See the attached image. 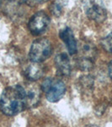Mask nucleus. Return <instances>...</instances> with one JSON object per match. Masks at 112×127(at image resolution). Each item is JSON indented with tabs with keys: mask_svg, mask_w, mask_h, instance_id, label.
Returning a JSON list of instances; mask_svg holds the SVG:
<instances>
[{
	"mask_svg": "<svg viewBox=\"0 0 112 127\" xmlns=\"http://www.w3.org/2000/svg\"><path fill=\"white\" fill-rule=\"evenodd\" d=\"M25 103L20 85L3 90L0 97V110L8 116H14L25 108Z\"/></svg>",
	"mask_w": 112,
	"mask_h": 127,
	"instance_id": "obj_1",
	"label": "nucleus"
},
{
	"mask_svg": "<svg viewBox=\"0 0 112 127\" xmlns=\"http://www.w3.org/2000/svg\"><path fill=\"white\" fill-rule=\"evenodd\" d=\"M41 90L46 93V99L51 103H56L64 96L66 86L60 79L46 78L41 84Z\"/></svg>",
	"mask_w": 112,
	"mask_h": 127,
	"instance_id": "obj_2",
	"label": "nucleus"
},
{
	"mask_svg": "<svg viewBox=\"0 0 112 127\" xmlns=\"http://www.w3.org/2000/svg\"><path fill=\"white\" fill-rule=\"evenodd\" d=\"M52 46L46 38H40L32 43L30 49L29 57L30 61L41 63L52 55Z\"/></svg>",
	"mask_w": 112,
	"mask_h": 127,
	"instance_id": "obj_3",
	"label": "nucleus"
},
{
	"mask_svg": "<svg viewBox=\"0 0 112 127\" xmlns=\"http://www.w3.org/2000/svg\"><path fill=\"white\" fill-rule=\"evenodd\" d=\"M85 14L90 20L96 23H102L107 18V11L99 0H83Z\"/></svg>",
	"mask_w": 112,
	"mask_h": 127,
	"instance_id": "obj_4",
	"label": "nucleus"
},
{
	"mask_svg": "<svg viewBox=\"0 0 112 127\" xmlns=\"http://www.w3.org/2000/svg\"><path fill=\"white\" fill-rule=\"evenodd\" d=\"M22 93L26 108L36 107L40 102V89L36 84L33 82H26L20 84Z\"/></svg>",
	"mask_w": 112,
	"mask_h": 127,
	"instance_id": "obj_5",
	"label": "nucleus"
},
{
	"mask_svg": "<svg viewBox=\"0 0 112 127\" xmlns=\"http://www.w3.org/2000/svg\"><path fill=\"white\" fill-rule=\"evenodd\" d=\"M50 24V18L44 11H39L30 18L28 26L32 34L35 36L43 33Z\"/></svg>",
	"mask_w": 112,
	"mask_h": 127,
	"instance_id": "obj_6",
	"label": "nucleus"
},
{
	"mask_svg": "<svg viewBox=\"0 0 112 127\" xmlns=\"http://www.w3.org/2000/svg\"><path fill=\"white\" fill-rule=\"evenodd\" d=\"M59 37L66 44L68 53L71 55L75 54L78 52V44L74 37V35L71 28L65 27L59 32Z\"/></svg>",
	"mask_w": 112,
	"mask_h": 127,
	"instance_id": "obj_7",
	"label": "nucleus"
},
{
	"mask_svg": "<svg viewBox=\"0 0 112 127\" xmlns=\"http://www.w3.org/2000/svg\"><path fill=\"white\" fill-rule=\"evenodd\" d=\"M57 74L61 76H69L71 74V64L68 56L64 53L59 54L55 58Z\"/></svg>",
	"mask_w": 112,
	"mask_h": 127,
	"instance_id": "obj_8",
	"label": "nucleus"
},
{
	"mask_svg": "<svg viewBox=\"0 0 112 127\" xmlns=\"http://www.w3.org/2000/svg\"><path fill=\"white\" fill-rule=\"evenodd\" d=\"M44 74V67L40 63L31 61L24 69V75L30 81H36Z\"/></svg>",
	"mask_w": 112,
	"mask_h": 127,
	"instance_id": "obj_9",
	"label": "nucleus"
},
{
	"mask_svg": "<svg viewBox=\"0 0 112 127\" xmlns=\"http://www.w3.org/2000/svg\"><path fill=\"white\" fill-rule=\"evenodd\" d=\"M93 62H94V59L85 58V57H79L77 64L81 70L89 71L93 67Z\"/></svg>",
	"mask_w": 112,
	"mask_h": 127,
	"instance_id": "obj_10",
	"label": "nucleus"
},
{
	"mask_svg": "<svg viewBox=\"0 0 112 127\" xmlns=\"http://www.w3.org/2000/svg\"><path fill=\"white\" fill-rule=\"evenodd\" d=\"M101 46L106 52L112 54V32L102 38L100 42Z\"/></svg>",
	"mask_w": 112,
	"mask_h": 127,
	"instance_id": "obj_11",
	"label": "nucleus"
},
{
	"mask_svg": "<svg viewBox=\"0 0 112 127\" xmlns=\"http://www.w3.org/2000/svg\"><path fill=\"white\" fill-rule=\"evenodd\" d=\"M51 11H52V15L58 17L62 15V6L58 3H54L51 6Z\"/></svg>",
	"mask_w": 112,
	"mask_h": 127,
	"instance_id": "obj_12",
	"label": "nucleus"
},
{
	"mask_svg": "<svg viewBox=\"0 0 112 127\" xmlns=\"http://www.w3.org/2000/svg\"><path fill=\"white\" fill-rule=\"evenodd\" d=\"M21 3H25V4L29 5V6H35L36 5V0H20Z\"/></svg>",
	"mask_w": 112,
	"mask_h": 127,
	"instance_id": "obj_13",
	"label": "nucleus"
},
{
	"mask_svg": "<svg viewBox=\"0 0 112 127\" xmlns=\"http://www.w3.org/2000/svg\"><path fill=\"white\" fill-rule=\"evenodd\" d=\"M108 72H109V75L112 81V60L110 62L109 65H108Z\"/></svg>",
	"mask_w": 112,
	"mask_h": 127,
	"instance_id": "obj_14",
	"label": "nucleus"
},
{
	"mask_svg": "<svg viewBox=\"0 0 112 127\" xmlns=\"http://www.w3.org/2000/svg\"><path fill=\"white\" fill-rule=\"evenodd\" d=\"M49 1V0H36V4H39V3H46V2Z\"/></svg>",
	"mask_w": 112,
	"mask_h": 127,
	"instance_id": "obj_15",
	"label": "nucleus"
},
{
	"mask_svg": "<svg viewBox=\"0 0 112 127\" xmlns=\"http://www.w3.org/2000/svg\"><path fill=\"white\" fill-rule=\"evenodd\" d=\"M0 4H1V0H0Z\"/></svg>",
	"mask_w": 112,
	"mask_h": 127,
	"instance_id": "obj_16",
	"label": "nucleus"
}]
</instances>
